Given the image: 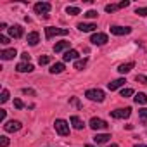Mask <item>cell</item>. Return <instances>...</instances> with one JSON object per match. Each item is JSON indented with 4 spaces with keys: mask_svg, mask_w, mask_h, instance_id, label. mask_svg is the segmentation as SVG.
<instances>
[{
    "mask_svg": "<svg viewBox=\"0 0 147 147\" xmlns=\"http://www.w3.org/2000/svg\"><path fill=\"white\" fill-rule=\"evenodd\" d=\"M50 11V4L49 2H38V4H35V12L36 14H43L45 18H47V12Z\"/></svg>",
    "mask_w": 147,
    "mask_h": 147,
    "instance_id": "obj_8",
    "label": "cell"
},
{
    "mask_svg": "<svg viewBox=\"0 0 147 147\" xmlns=\"http://www.w3.org/2000/svg\"><path fill=\"white\" fill-rule=\"evenodd\" d=\"M26 42H28L31 47H35V45H38V42H40V35H38L36 31H31V33H28Z\"/></svg>",
    "mask_w": 147,
    "mask_h": 147,
    "instance_id": "obj_14",
    "label": "cell"
},
{
    "mask_svg": "<svg viewBox=\"0 0 147 147\" xmlns=\"http://www.w3.org/2000/svg\"><path fill=\"white\" fill-rule=\"evenodd\" d=\"M85 147H95V145H90V144H88V145H85Z\"/></svg>",
    "mask_w": 147,
    "mask_h": 147,
    "instance_id": "obj_43",
    "label": "cell"
},
{
    "mask_svg": "<svg viewBox=\"0 0 147 147\" xmlns=\"http://www.w3.org/2000/svg\"><path fill=\"white\" fill-rule=\"evenodd\" d=\"M90 42H92L94 45H106V43L109 42V38H107L106 33H94L92 38H90Z\"/></svg>",
    "mask_w": 147,
    "mask_h": 147,
    "instance_id": "obj_7",
    "label": "cell"
},
{
    "mask_svg": "<svg viewBox=\"0 0 147 147\" xmlns=\"http://www.w3.org/2000/svg\"><path fill=\"white\" fill-rule=\"evenodd\" d=\"M23 94L24 95H36V92L33 88H23Z\"/></svg>",
    "mask_w": 147,
    "mask_h": 147,
    "instance_id": "obj_34",
    "label": "cell"
},
{
    "mask_svg": "<svg viewBox=\"0 0 147 147\" xmlns=\"http://www.w3.org/2000/svg\"><path fill=\"white\" fill-rule=\"evenodd\" d=\"M138 116L145 119V118H147V107H144V109H140V111H138Z\"/></svg>",
    "mask_w": 147,
    "mask_h": 147,
    "instance_id": "obj_37",
    "label": "cell"
},
{
    "mask_svg": "<svg viewBox=\"0 0 147 147\" xmlns=\"http://www.w3.org/2000/svg\"><path fill=\"white\" fill-rule=\"evenodd\" d=\"M35 67H33V64H30V62H19L18 66H16V71L18 73H31Z\"/></svg>",
    "mask_w": 147,
    "mask_h": 147,
    "instance_id": "obj_13",
    "label": "cell"
},
{
    "mask_svg": "<svg viewBox=\"0 0 147 147\" xmlns=\"http://www.w3.org/2000/svg\"><path fill=\"white\" fill-rule=\"evenodd\" d=\"M66 12H67L69 16H78L82 11H80L78 7H67V9H66Z\"/></svg>",
    "mask_w": 147,
    "mask_h": 147,
    "instance_id": "obj_24",
    "label": "cell"
},
{
    "mask_svg": "<svg viewBox=\"0 0 147 147\" xmlns=\"http://www.w3.org/2000/svg\"><path fill=\"white\" fill-rule=\"evenodd\" d=\"M16 55H18L16 49H5V50L0 52V59H2V61H11V59H14Z\"/></svg>",
    "mask_w": 147,
    "mask_h": 147,
    "instance_id": "obj_10",
    "label": "cell"
},
{
    "mask_svg": "<svg viewBox=\"0 0 147 147\" xmlns=\"http://www.w3.org/2000/svg\"><path fill=\"white\" fill-rule=\"evenodd\" d=\"M30 57H31V55H30L28 52H24V54H21V59H23V62H30Z\"/></svg>",
    "mask_w": 147,
    "mask_h": 147,
    "instance_id": "obj_36",
    "label": "cell"
},
{
    "mask_svg": "<svg viewBox=\"0 0 147 147\" xmlns=\"http://www.w3.org/2000/svg\"><path fill=\"white\" fill-rule=\"evenodd\" d=\"M133 67H135V62H125V64L118 66V71L121 73V75H126V73H130Z\"/></svg>",
    "mask_w": 147,
    "mask_h": 147,
    "instance_id": "obj_16",
    "label": "cell"
},
{
    "mask_svg": "<svg viewBox=\"0 0 147 147\" xmlns=\"http://www.w3.org/2000/svg\"><path fill=\"white\" fill-rule=\"evenodd\" d=\"M69 123L73 125V128H75V130H83V126H85V123H83L78 116H71V118H69Z\"/></svg>",
    "mask_w": 147,
    "mask_h": 147,
    "instance_id": "obj_15",
    "label": "cell"
},
{
    "mask_svg": "<svg viewBox=\"0 0 147 147\" xmlns=\"http://www.w3.org/2000/svg\"><path fill=\"white\" fill-rule=\"evenodd\" d=\"M131 95H133V90H131V88H123V90H121V97L126 99V97H131Z\"/></svg>",
    "mask_w": 147,
    "mask_h": 147,
    "instance_id": "obj_29",
    "label": "cell"
},
{
    "mask_svg": "<svg viewBox=\"0 0 147 147\" xmlns=\"http://www.w3.org/2000/svg\"><path fill=\"white\" fill-rule=\"evenodd\" d=\"M118 9H119V4H109V5H106V12H114Z\"/></svg>",
    "mask_w": 147,
    "mask_h": 147,
    "instance_id": "obj_27",
    "label": "cell"
},
{
    "mask_svg": "<svg viewBox=\"0 0 147 147\" xmlns=\"http://www.w3.org/2000/svg\"><path fill=\"white\" fill-rule=\"evenodd\" d=\"M126 82H125V78H118V80H114V82H111V83H107V88L113 92V90H118L119 87H123Z\"/></svg>",
    "mask_w": 147,
    "mask_h": 147,
    "instance_id": "obj_17",
    "label": "cell"
},
{
    "mask_svg": "<svg viewBox=\"0 0 147 147\" xmlns=\"http://www.w3.org/2000/svg\"><path fill=\"white\" fill-rule=\"evenodd\" d=\"M69 33V30H66V28H54V26H47L45 28V36H47V40H50V38H54V36H66Z\"/></svg>",
    "mask_w": 147,
    "mask_h": 147,
    "instance_id": "obj_1",
    "label": "cell"
},
{
    "mask_svg": "<svg viewBox=\"0 0 147 147\" xmlns=\"http://www.w3.org/2000/svg\"><path fill=\"white\" fill-rule=\"evenodd\" d=\"M78 55H80V54H78V50H73V49H71V50H67V52L62 55V61H64V62H69V61H78Z\"/></svg>",
    "mask_w": 147,
    "mask_h": 147,
    "instance_id": "obj_11",
    "label": "cell"
},
{
    "mask_svg": "<svg viewBox=\"0 0 147 147\" xmlns=\"http://www.w3.org/2000/svg\"><path fill=\"white\" fill-rule=\"evenodd\" d=\"M111 33L121 36V35H128V33H131V28H128V26H111Z\"/></svg>",
    "mask_w": 147,
    "mask_h": 147,
    "instance_id": "obj_9",
    "label": "cell"
},
{
    "mask_svg": "<svg viewBox=\"0 0 147 147\" xmlns=\"http://www.w3.org/2000/svg\"><path fill=\"white\" fill-rule=\"evenodd\" d=\"M130 114H131V109H130V107L111 111V116H113L114 119H126V118H130Z\"/></svg>",
    "mask_w": 147,
    "mask_h": 147,
    "instance_id": "obj_5",
    "label": "cell"
},
{
    "mask_svg": "<svg viewBox=\"0 0 147 147\" xmlns=\"http://www.w3.org/2000/svg\"><path fill=\"white\" fill-rule=\"evenodd\" d=\"M5 116H7V111L5 109H0V121H5Z\"/></svg>",
    "mask_w": 147,
    "mask_h": 147,
    "instance_id": "obj_39",
    "label": "cell"
},
{
    "mask_svg": "<svg viewBox=\"0 0 147 147\" xmlns=\"http://www.w3.org/2000/svg\"><path fill=\"white\" fill-rule=\"evenodd\" d=\"M107 140H111V135H109V133H97V135L94 137V142H95V144H106Z\"/></svg>",
    "mask_w": 147,
    "mask_h": 147,
    "instance_id": "obj_18",
    "label": "cell"
},
{
    "mask_svg": "<svg viewBox=\"0 0 147 147\" xmlns=\"http://www.w3.org/2000/svg\"><path fill=\"white\" fill-rule=\"evenodd\" d=\"M14 106H16L18 109H23V107H24V104H23L21 99H14Z\"/></svg>",
    "mask_w": 147,
    "mask_h": 147,
    "instance_id": "obj_35",
    "label": "cell"
},
{
    "mask_svg": "<svg viewBox=\"0 0 147 147\" xmlns=\"http://www.w3.org/2000/svg\"><path fill=\"white\" fill-rule=\"evenodd\" d=\"M54 126H55V131H57L61 137L69 135V125H67V121H64V119H55Z\"/></svg>",
    "mask_w": 147,
    "mask_h": 147,
    "instance_id": "obj_3",
    "label": "cell"
},
{
    "mask_svg": "<svg viewBox=\"0 0 147 147\" xmlns=\"http://www.w3.org/2000/svg\"><path fill=\"white\" fill-rule=\"evenodd\" d=\"M130 5V2L128 0H123V2H119V9H123V7H128Z\"/></svg>",
    "mask_w": 147,
    "mask_h": 147,
    "instance_id": "obj_40",
    "label": "cell"
},
{
    "mask_svg": "<svg viewBox=\"0 0 147 147\" xmlns=\"http://www.w3.org/2000/svg\"><path fill=\"white\" fill-rule=\"evenodd\" d=\"M135 14H138V16H142V18H145V16H147V7H137V11H135Z\"/></svg>",
    "mask_w": 147,
    "mask_h": 147,
    "instance_id": "obj_30",
    "label": "cell"
},
{
    "mask_svg": "<svg viewBox=\"0 0 147 147\" xmlns=\"http://www.w3.org/2000/svg\"><path fill=\"white\" fill-rule=\"evenodd\" d=\"M135 82H138V83H142V85H147V76H145V75H137V76H135Z\"/></svg>",
    "mask_w": 147,
    "mask_h": 147,
    "instance_id": "obj_28",
    "label": "cell"
},
{
    "mask_svg": "<svg viewBox=\"0 0 147 147\" xmlns=\"http://www.w3.org/2000/svg\"><path fill=\"white\" fill-rule=\"evenodd\" d=\"M133 100H135V104H147V95L142 94V92H138V94L133 97Z\"/></svg>",
    "mask_w": 147,
    "mask_h": 147,
    "instance_id": "obj_22",
    "label": "cell"
},
{
    "mask_svg": "<svg viewBox=\"0 0 147 147\" xmlns=\"http://www.w3.org/2000/svg\"><path fill=\"white\" fill-rule=\"evenodd\" d=\"M21 121H18V119H11V121H7L5 125H4V130L7 131V133H14V131H19L21 130Z\"/></svg>",
    "mask_w": 147,
    "mask_h": 147,
    "instance_id": "obj_6",
    "label": "cell"
},
{
    "mask_svg": "<svg viewBox=\"0 0 147 147\" xmlns=\"http://www.w3.org/2000/svg\"><path fill=\"white\" fill-rule=\"evenodd\" d=\"M66 49H69V42H59L54 45V52H62Z\"/></svg>",
    "mask_w": 147,
    "mask_h": 147,
    "instance_id": "obj_21",
    "label": "cell"
},
{
    "mask_svg": "<svg viewBox=\"0 0 147 147\" xmlns=\"http://www.w3.org/2000/svg\"><path fill=\"white\" fill-rule=\"evenodd\" d=\"M9 36H12V38H21V36H23V28H21L19 24L11 26V28H9Z\"/></svg>",
    "mask_w": 147,
    "mask_h": 147,
    "instance_id": "obj_12",
    "label": "cell"
},
{
    "mask_svg": "<svg viewBox=\"0 0 147 147\" xmlns=\"http://www.w3.org/2000/svg\"><path fill=\"white\" fill-rule=\"evenodd\" d=\"M85 66H87V59H78L75 62V69H83Z\"/></svg>",
    "mask_w": 147,
    "mask_h": 147,
    "instance_id": "obj_23",
    "label": "cell"
},
{
    "mask_svg": "<svg viewBox=\"0 0 147 147\" xmlns=\"http://www.w3.org/2000/svg\"><path fill=\"white\" fill-rule=\"evenodd\" d=\"M107 147H118V144H111V145H107Z\"/></svg>",
    "mask_w": 147,
    "mask_h": 147,
    "instance_id": "obj_42",
    "label": "cell"
},
{
    "mask_svg": "<svg viewBox=\"0 0 147 147\" xmlns=\"http://www.w3.org/2000/svg\"><path fill=\"white\" fill-rule=\"evenodd\" d=\"M7 100H9V90H5V88H4V90H2V95H0V102L5 104Z\"/></svg>",
    "mask_w": 147,
    "mask_h": 147,
    "instance_id": "obj_26",
    "label": "cell"
},
{
    "mask_svg": "<svg viewBox=\"0 0 147 147\" xmlns=\"http://www.w3.org/2000/svg\"><path fill=\"white\" fill-rule=\"evenodd\" d=\"M49 71L52 73V75H59V73L64 71V62H55V64H52Z\"/></svg>",
    "mask_w": 147,
    "mask_h": 147,
    "instance_id": "obj_20",
    "label": "cell"
},
{
    "mask_svg": "<svg viewBox=\"0 0 147 147\" xmlns=\"http://www.w3.org/2000/svg\"><path fill=\"white\" fill-rule=\"evenodd\" d=\"M7 145H9V138L5 135H2L0 137V147H7Z\"/></svg>",
    "mask_w": 147,
    "mask_h": 147,
    "instance_id": "obj_32",
    "label": "cell"
},
{
    "mask_svg": "<svg viewBox=\"0 0 147 147\" xmlns=\"http://www.w3.org/2000/svg\"><path fill=\"white\" fill-rule=\"evenodd\" d=\"M133 147H147V145H144V144H135Z\"/></svg>",
    "mask_w": 147,
    "mask_h": 147,
    "instance_id": "obj_41",
    "label": "cell"
},
{
    "mask_svg": "<svg viewBox=\"0 0 147 147\" xmlns=\"http://www.w3.org/2000/svg\"><path fill=\"white\" fill-rule=\"evenodd\" d=\"M69 102H71L73 106H76V107H80V100H78L76 97H71V99H69Z\"/></svg>",
    "mask_w": 147,
    "mask_h": 147,
    "instance_id": "obj_38",
    "label": "cell"
},
{
    "mask_svg": "<svg viewBox=\"0 0 147 147\" xmlns=\"http://www.w3.org/2000/svg\"><path fill=\"white\" fill-rule=\"evenodd\" d=\"M83 16H85V18H88V19H94V18H97L99 14H97V11H87Z\"/></svg>",
    "mask_w": 147,
    "mask_h": 147,
    "instance_id": "obj_31",
    "label": "cell"
},
{
    "mask_svg": "<svg viewBox=\"0 0 147 147\" xmlns=\"http://www.w3.org/2000/svg\"><path fill=\"white\" fill-rule=\"evenodd\" d=\"M88 126L92 128V130H107V123L104 121V119H100V118H92L90 121H88Z\"/></svg>",
    "mask_w": 147,
    "mask_h": 147,
    "instance_id": "obj_4",
    "label": "cell"
},
{
    "mask_svg": "<svg viewBox=\"0 0 147 147\" xmlns=\"http://www.w3.org/2000/svg\"><path fill=\"white\" fill-rule=\"evenodd\" d=\"M0 43H2V45H7V43H11L9 36H5V35H0Z\"/></svg>",
    "mask_w": 147,
    "mask_h": 147,
    "instance_id": "obj_33",
    "label": "cell"
},
{
    "mask_svg": "<svg viewBox=\"0 0 147 147\" xmlns=\"http://www.w3.org/2000/svg\"><path fill=\"white\" fill-rule=\"evenodd\" d=\"M49 62H50V55H40V59H38V64L40 66H45Z\"/></svg>",
    "mask_w": 147,
    "mask_h": 147,
    "instance_id": "obj_25",
    "label": "cell"
},
{
    "mask_svg": "<svg viewBox=\"0 0 147 147\" xmlns=\"http://www.w3.org/2000/svg\"><path fill=\"white\" fill-rule=\"evenodd\" d=\"M85 97H87L88 100H94V102H102L104 97H106V94H104L100 88H90V90L85 92Z\"/></svg>",
    "mask_w": 147,
    "mask_h": 147,
    "instance_id": "obj_2",
    "label": "cell"
},
{
    "mask_svg": "<svg viewBox=\"0 0 147 147\" xmlns=\"http://www.w3.org/2000/svg\"><path fill=\"white\" fill-rule=\"evenodd\" d=\"M97 26L95 24H92V23H80L78 24V30L80 31H83V33H88V31H94Z\"/></svg>",
    "mask_w": 147,
    "mask_h": 147,
    "instance_id": "obj_19",
    "label": "cell"
}]
</instances>
